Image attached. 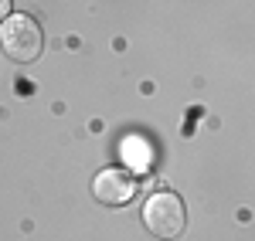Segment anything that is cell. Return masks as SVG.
Returning a JSON list of instances; mask_svg holds the SVG:
<instances>
[{
	"mask_svg": "<svg viewBox=\"0 0 255 241\" xmlns=\"http://www.w3.org/2000/svg\"><path fill=\"white\" fill-rule=\"evenodd\" d=\"M136 173L133 170H126V166H109V170H102L96 180H92V194H96L102 204H109V207H123V204L133 201V194H136Z\"/></svg>",
	"mask_w": 255,
	"mask_h": 241,
	"instance_id": "3",
	"label": "cell"
},
{
	"mask_svg": "<svg viewBox=\"0 0 255 241\" xmlns=\"http://www.w3.org/2000/svg\"><path fill=\"white\" fill-rule=\"evenodd\" d=\"M7 14H10V0H0V20L7 17Z\"/></svg>",
	"mask_w": 255,
	"mask_h": 241,
	"instance_id": "4",
	"label": "cell"
},
{
	"mask_svg": "<svg viewBox=\"0 0 255 241\" xmlns=\"http://www.w3.org/2000/svg\"><path fill=\"white\" fill-rule=\"evenodd\" d=\"M0 44H3V55L10 61L20 65H31L38 61L41 48H44V34H41V24L27 14H10L0 27Z\"/></svg>",
	"mask_w": 255,
	"mask_h": 241,
	"instance_id": "1",
	"label": "cell"
},
{
	"mask_svg": "<svg viewBox=\"0 0 255 241\" xmlns=\"http://www.w3.org/2000/svg\"><path fill=\"white\" fill-rule=\"evenodd\" d=\"M143 224L146 231H153L157 238H180L184 228H187V211H184V201L170 194V190H157L150 201L143 204Z\"/></svg>",
	"mask_w": 255,
	"mask_h": 241,
	"instance_id": "2",
	"label": "cell"
}]
</instances>
